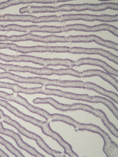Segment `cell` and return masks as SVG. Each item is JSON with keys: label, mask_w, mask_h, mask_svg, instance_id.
Here are the masks:
<instances>
[{"label": "cell", "mask_w": 118, "mask_h": 157, "mask_svg": "<svg viewBox=\"0 0 118 157\" xmlns=\"http://www.w3.org/2000/svg\"><path fill=\"white\" fill-rule=\"evenodd\" d=\"M0 106L5 108L18 118L40 127L43 133L52 138L57 142L61 140L62 137L51 129L50 126L49 122L47 121H43L26 115L3 100L0 99Z\"/></svg>", "instance_id": "6da1fadb"}, {"label": "cell", "mask_w": 118, "mask_h": 157, "mask_svg": "<svg viewBox=\"0 0 118 157\" xmlns=\"http://www.w3.org/2000/svg\"><path fill=\"white\" fill-rule=\"evenodd\" d=\"M0 121L13 126L20 133L27 137L35 140L39 146L48 154L54 157H59L61 156V152L51 148L40 136L28 130L9 116L4 114L0 117Z\"/></svg>", "instance_id": "7a4b0ae2"}, {"label": "cell", "mask_w": 118, "mask_h": 157, "mask_svg": "<svg viewBox=\"0 0 118 157\" xmlns=\"http://www.w3.org/2000/svg\"><path fill=\"white\" fill-rule=\"evenodd\" d=\"M6 62H30L45 67L50 66H62L68 67L70 62L68 59L44 58L25 55L18 56L7 55L6 57Z\"/></svg>", "instance_id": "3957f363"}, {"label": "cell", "mask_w": 118, "mask_h": 157, "mask_svg": "<svg viewBox=\"0 0 118 157\" xmlns=\"http://www.w3.org/2000/svg\"><path fill=\"white\" fill-rule=\"evenodd\" d=\"M27 41H31L44 43H62V36L54 35L41 36L33 34L31 33L11 36L3 35H0V41H1L19 42Z\"/></svg>", "instance_id": "277c9868"}, {"label": "cell", "mask_w": 118, "mask_h": 157, "mask_svg": "<svg viewBox=\"0 0 118 157\" xmlns=\"http://www.w3.org/2000/svg\"><path fill=\"white\" fill-rule=\"evenodd\" d=\"M1 98L16 102L23 106L30 112L42 116L48 122L53 121V114H50L44 109L33 106L30 104L26 99L19 95L18 93L13 92L12 93L9 94L3 91Z\"/></svg>", "instance_id": "5b68a950"}, {"label": "cell", "mask_w": 118, "mask_h": 157, "mask_svg": "<svg viewBox=\"0 0 118 157\" xmlns=\"http://www.w3.org/2000/svg\"><path fill=\"white\" fill-rule=\"evenodd\" d=\"M118 14L109 15H91L87 14H63L59 16V22L67 21L81 20L88 21H95L104 22L117 21Z\"/></svg>", "instance_id": "8992f818"}, {"label": "cell", "mask_w": 118, "mask_h": 157, "mask_svg": "<svg viewBox=\"0 0 118 157\" xmlns=\"http://www.w3.org/2000/svg\"><path fill=\"white\" fill-rule=\"evenodd\" d=\"M13 31L27 33L40 32L50 33H59V26L37 25L22 26L17 24H9L3 26V31Z\"/></svg>", "instance_id": "52a82bcc"}, {"label": "cell", "mask_w": 118, "mask_h": 157, "mask_svg": "<svg viewBox=\"0 0 118 157\" xmlns=\"http://www.w3.org/2000/svg\"><path fill=\"white\" fill-rule=\"evenodd\" d=\"M58 11H80L86 10L100 11L110 9L109 3L92 4L85 3L79 4H64L58 6Z\"/></svg>", "instance_id": "ba28073f"}, {"label": "cell", "mask_w": 118, "mask_h": 157, "mask_svg": "<svg viewBox=\"0 0 118 157\" xmlns=\"http://www.w3.org/2000/svg\"><path fill=\"white\" fill-rule=\"evenodd\" d=\"M0 133L12 138L15 140L17 145L19 148L26 151L32 156L36 157H45L34 148L24 142L19 134L11 130L4 128L0 121Z\"/></svg>", "instance_id": "9c48e42d"}, {"label": "cell", "mask_w": 118, "mask_h": 157, "mask_svg": "<svg viewBox=\"0 0 118 157\" xmlns=\"http://www.w3.org/2000/svg\"><path fill=\"white\" fill-rule=\"evenodd\" d=\"M63 32L72 30L85 32H96L102 31H107L112 34L115 32V27L107 24H102L90 26L83 24H75L63 26Z\"/></svg>", "instance_id": "30bf717a"}, {"label": "cell", "mask_w": 118, "mask_h": 157, "mask_svg": "<svg viewBox=\"0 0 118 157\" xmlns=\"http://www.w3.org/2000/svg\"><path fill=\"white\" fill-rule=\"evenodd\" d=\"M5 71L7 72L15 71L18 72H28L39 75L50 76L55 74V69L47 67L37 68L27 66H21L12 64H6Z\"/></svg>", "instance_id": "8fae6325"}, {"label": "cell", "mask_w": 118, "mask_h": 157, "mask_svg": "<svg viewBox=\"0 0 118 157\" xmlns=\"http://www.w3.org/2000/svg\"><path fill=\"white\" fill-rule=\"evenodd\" d=\"M68 42L71 43H87L94 41L99 44L112 49L113 48L115 45L113 42L104 40L94 35L68 36Z\"/></svg>", "instance_id": "7c38bea8"}, {"label": "cell", "mask_w": 118, "mask_h": 157, "mask_svg": "<svg viewBox=\"0 0 118 157\" xmlns=\"http://www.w3.org/2000/svg\"><path fill=\"white\" fill-rule=\"evenodd\" d=\"M9 49L21 53L27 54L32 52H56V46H18L17 44L10 43Z\"/></svg>", "instance_id": "4fadbf2b"}, {"label": "cell", "mask_w": 118, "mask_h": 157, "mask_svg": "<svg viewBox=\"0 0 118 157\" xmlns=\"http://www.w3.org/2000/svg\"><path fill=\"white\" fill-rule=\"evenodd\" d=\"M83 65L96 66L102 68L108 74L116 76H118V70L109 66L106 63L101 60L91 58H83L74 61L75 66Z\"/></svg>", "instance_id": "5bb4252c"}, {"label": "cell", "mask_w": 118, "mask_h": 157, "mask_svg": "<svg viewBox=\"0 0 118 157\" xmlns=\"http://www.w3.org/2000/svg\"><path fill=\"white\" fill-rule=\"evenodd\" d=\"M45 16L37 17L29 15L6 14L2 15V22H31L35 23H45Z\"/></svg>", "instance_id": "9a60e30c"}, {"label": "cell", "mask_w": 118, "mask_h": 157, "mask_svg": "<svg viewBox=\"0 0 118 157\" xmlns=\"http://www.w3.org/2000/svg\"><path fill=\"white\" fill-rule=\"evenodd\" d=\"M60 87L87 88L95 91L101 94L104 90V88L94 83L81 81L60 80Z\"/></svg>", "instance_id": "2e32d148"}, {"label": "cell", "mask_w": 118, "mask_h": 157, "mask_svg": "<svg viewBox=\"0 0 118 157\" xmlns=\"http://www.w3.org/2000/svg\"><path fill=\"white\" fill-rule=\"evenodd\" d=\"M59 97L76 100H80L93 103H104L105 98L99 96H90L87 94H78L63 91L60 90Z\"/></svg>", "instance_id": "e0dca14e"}, {"label": "cell", "mask_w": 118, "mask_h": 157, "mask_svg": "<svg viewBox=\"0 0 118 157\" xmlns=\"http://www.w3.org/2000/svg\"><path fill=\"white\" fill-rule=\"evenodd\" d=\"M55 108L62 111L82 109L95 115L97 112V109L93 108L88 105L80 103H76L72 105L63 104L57 102L55 105Z\"/></svg>", "instance_id": "ac0fdd59"}, {"label": "cell", "mask_w": 118, "mask_h": 157, "mask_svg": "<svg viewBox=\"0 0 118 157\" xmlns=\"http://www.w3.org/2000/svg\"><path fill=\"white\" fill-rule=\"evenodd\" d=\"M65 52L74 54H99L100 51L99 48H88L76 47H70L66 46Z\"/></svg>", "instance_id": "d6986e66"}, {"label": "cell", "mask_w": 118, "mask_h": 157, "mask_svg": "<svg viewBox=\"0 0 118 157\" xmlns=\"http://www.w3.org/2000/svg\"><path fill=\"white\" fill-rule=\"evenodd\" d=\"M6 88L12 90L14 92L28 94H33V88H28L23 87L17 84L7 82Z\"/></svg>", "instance_id": "ffe728a7"}, {"label": "cell", "mask_w": 118, "mask_h": 157, "mask_svg": "<svg viewBox=\"0 0 118 157\" xmlns=\"http://www.w3.org/2000/svg\"><path fill=\"white\" fill-rule=\"evenodd\" d=\"M9 7V5L7 1L0 3V10Z\"/></svg>", "instance_id": "44dd1931"}, {"label": "cell", "mask_w": 118, "mask_h": 157, "mask_svg": "<svg viewBox=\"0 0 118 157\" xmlns=\"http://www.w3.org/2000/svg\"><path fill=\"white\" fill-rule=\"evenodd\" d=\"M9 142L4 139L2 137L0 136V143L5 147L7 146L9 144Z\"/></svg>", "instance_id": "7402d4cb"}, {"label": "cell", "mask_w": 118, "mask_h": 157, "mask_svg": "<svg viewBox=\"0 0 118 157\" xmlns=\"http://www.w3.org/2000/svg\"><path fill=\"white\" fill-rule=\"evenodd\" d=\"M9 157V156L0 148V157Z\"/></svg>", "instance_id": "603a6c76"}, {"label": "cell", "mask_w": 118, "mask_h": 157, "mask_svg": "<svg viewBox=\"0 0 118 157\" xmlns=\"http://www.w3.org/2000/svg\"><path fill=\"white\" fill-rule=\"evenodd\" d=\"M4 49V43L0 42V49Z\"/></svg>", "instance_id": "cb8c5ba5"}, {"label": "cell", "mask_w": 118, "mask_h": 157, "mask_svg": "<svg viewBox=\"0 0 118 157\" xmlns=\"http://www.w3.org/2000/svg\"><path fill=\"white\" fill-rule=\"evenodd\" d=\"M3 112V111L0 108V115Z\"/></svg>", "instance_id": "d4e9b609"}, {"label": "cell", "mask_w": 118, "mask_h": 157, "mask_svg": "<svg viewBox=\"0 0 118 157\" xmlns=\"http://www.w3.org/2000/svg\"><path fill=\"white\" fill-rule=\"evenodd\" d=\"M21 0V1H22V4H22V1Z\"/></svg>", "instance_id": "484cf974"}, {"label": "cell", "mask_w": 118, "mask_h": 157, "mask_svg": "<svg viewBox=\"0 0 118 157\" xmlns=\"http://www.w3.org/2000/svg\"><path fill=\"white\" fill-rule=\"evenodd\" d=\"M0 31H1V24H0Z\"/></svg>", "instance_id": "4316f807"}, {"label": "cell", "mask_w": 118, "mask_h": 157, "mask_svg": "<svg viewBox=\"0 0 118 157\" xmlns=\"http://www.w3.org/2000/svg\"></svg>", "instance_id": "83f0119b"}, {"label": "cell", "mask_w": 118, "mask_h": 157, "mask_svg": "<svg viewBox=\"0 0 118 157\" xmlns=\"http://www.w3.org/2000/svg\"></svg>", "instance_id": "f1b7e54d"}, {"label": "cell", "mask_w": 118, "mask_h": 157, "mask_svg": "<svg viewBox=\"0 0 118 157\" xmlns=\"http://www.w3.org/2000/svg\"><path fill=\"white\" fill-rule=\"evenodd\" d=\"M6 49H7V43H6Z\"/></svg>", "instance_id": "f546056e"}, {"label": "cell", "mask_w": 118, "mask_h": 157, "mask_svg": "<svg viewBox=\"0 0 118 157\" xmlns=\"http://www.w3.org/2000/svg\"></svg>", "instance_id": "4dcf8cb0"}]
</instances>
